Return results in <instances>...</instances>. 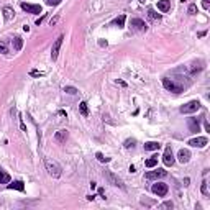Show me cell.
<instances>
[{"label":"cell","instance_id":"cell-28","mask_svg":"<svg viewBox=\"0 0 210 210\" xmlns=\"http://www.w3.org/2000/svg\"><path fill=\"white\" fill-rule=\"evenodd\" d=\"M95 156H97V159H99L100 163H108V161H110V158H105L102 153H97Z\"/></svg>","mask_w":210,"mask_h":210},{"label":"cell","instance_id":"cell-6","mask_svg":"<svg viewBox=\"0 0 210 210\" xmlns=\"http://www.w3.org/2000/svg\"><path fill=\"white\" fill-rule=\"evenodd\" d=\"M168 176V171L164 169H156V171H148L146 172V179L153 180V179H161V177H166Z\"/></svg>","mask_w":210,"mask_h":210},{"label":"cell","instance_id":"cell-14","mask_svg":"<svg viewBox=\"0 0 210 210\" xmlns=\"http://www.w3.org/2000/svg\"><path fill=\"white\" fill-rule=\"evenodd\" d=\"M189 128L192 133H197L200 132V123H199V118H189Z\"/></svg>","mask_w":210,"mask_h":210},{"label":"cell","instance_id":"cell-32","mask_svg":"<svg viewBox=\"0 0 210 210\" xmlns=\"http://www.w3.org/2000/svg\"><path fill=\"white\" fill-rule=\"evenodd\" d=\"M46 3L48 5H59L61 0H46Z\"/></svg>","mask_w":210,"mask_h":210},{"label":"cell","instance_id":"cell-33","mask_svg":"<svg viewBox=\"0 0 210 210\" xmlns=\"http://www.w3.org/2000/svg\"><path fill=\"white\" fill-rule=\"evenodd\" d=\"M163 207H166V208H172V207H174V204H172V202H164Z\"/></svg>","mask_w":210,"mask_h":210},{"label":"cell","instance_id":"cell-23","mask_svg":"<svg viewBox=\"0 0 210 210\" xmlns=\"http://www.w3.org/2000/svg\"><path fill=\"white\" fill-rule=\"evenodd\" d=\"M79 110H81V113L84 115V117H87V115H89V108H87V104H85V102L79 104Z\"/></svg>","mask_w":210,"mask_h":210},{"label":"cell","instance_id":"cell-22","mask_svg":"<svg viewBox=\"0 0 210 210\" xmlns=\"http://www.w3.org/2000/svg\"><path fill=\"white\" fill-rule=\"evenodd\" d=\"M125 20H127V17L121 13L118 18H115V20H113V25H118V28H123V25H125Z\"/></svg>","mask_w":210,"mask_h":210},{"label":"cell","instance_id":"cell-12","mask_svg":"<svg viewBox=\"0 0 210 210\" xmlns=\"http://www.w3.org/2000/svg\"><path fill=\"white\" fill-rule=\"evenodd\" d=\"M177 159H179V163H189V159H191V153H189V149H180L179 153H177Z\"/></svg>","mask_w":210,"mask_h":210},{"label":"cell","instance_id":"cell-16","mask_svg":"<svg viewBox=\"0 0 210 210\" xmlns=\"http://www.w3.org/2000/svg\"><path fill=\"white\" fill-rule=\"evenodd\" d=\"M8 189H15V191L23 192L25 191V184H23V180H13L12 184H8Z\"/></svg>","mask_w":210,"mask_h":210},{"label":"cell","instance_id":"cell-38","mask_svg":"<svg viewBox=\"0 0 210 210\" xmlns=\"http://www.w3.org/2000/svg\"><path fill=\"white\" fill-rule=\"evenodd\" d=\"M140 2H141V3H143V2H144V0H140Z\"/></svg>","mask_w":210,"mask_h":210},{"label":"cell","instance_id":"cell-2","mask_svg":"<svg viewBox=\"0 0 210 210\" xmlns=\"http://www.w3.org/2000/svg\"><path fill=\"white\" fill-rule=\"evenodd\" d=\"M104 177H105V180L108 184H112V186H115V187H120V189H125V184H123V180L115 174V172H112V171H104Z\"/></svg>","mask_w":210,"mask_h":210},{"label":"cell","instance_id":"cell-7","mask_svg":"<svg viewBox=\"0 0 210 210\" xmlns=\"http://www.w3.org/2000/svg\"><path fill=\"white\" fill-rule=\"evenodd\" d=\"M62 40H64V36H59V38H57V40L54 41L53 48H51V57H53V61H54V59H57L59 49H61V46H62Z\"/></svg>","mask_w":210,"mask_h":210},{"label":"cell","instance_id":"cell-25","mask_svg":"<svg viewBox=\"0 0 210 210\" xmlns=\"http://www.w3.org/2000/svg\"><path fill=\"white\" fill-rule=\"evenodd\" d=\"M64 92H67V94H71V95H76V94L79 92L76 87H72V85H66V87H64Z\"/></svg>","mask_w":210,"mask_h":210},{"label":"cell","instance_id":"cell-31","mask_svg":"<svg viewBox=\"0 0 210 210\" xmlns=\"http://www.w3.org/2000/svg\"><path fill=\"white\" fill-rule=\"evenodd\" d=\"M125 146H127V148H133V146H135V140H127V141H125Z\"/></svg>","mask_w":210,"mask_h":210},{"label":"cell","instance_id":"cell-20","mask_svg":"<svg viewBox=\"0 0 210 210\" xmlns=\"http://www.w3.org/2000/svg\"><path fill=\"white\" fill-rule=\"evenodd\" d=\"M13 49H15V51H20L21 48H23V40L20 38V36H17V38H13Z\"/></svg>","mask_w":210,"mask_h":210},{"label":"cell","instance_id":"cell-36","mask_svg":"<svg viewBox=\"0 0 210 210\" xmlns=\"http://www.w3.org/2000/svg\"><path fill=\"white\" fill-rule=\"evenodd\" d=\"M99 195H102V197H104V195H105V192H104V189H99ZM105 199V197H104Z\"/></svg>","mask_w":210,"mask_h":210},{"label":"cell","instance_id":"cell-17","mask_svg":"<svg viewBox=\"0 0 210 210\" xmlns=\"http://www.w3.org/2000/svg\"><path fill=\"white\" fill-rule=\"evenodd\" d=\"M159 148H161V143H158V141H148V143H144V149H146V151H158Z\"/></svg>","mask_w":210,"mask_h":210},{"label":"cell","instance_id":"cell-15","mask_svg":"<svg viewBox=\"0 0 210 210\" xmlns=\"http://www.w3.org/2000/svg\"><path fill=\"white\" fill-rule=\"evenodd\" d=\"M171 8V0H159V2H158V10L159 12H168Z\"/></svg>","mask_w":210,"mask_h":210},{"label":"cell","instance_id":"cell-10","mask_svg":"<svg viewBox=\"0 0 210 210\" xmlns=\"http://www.w3.org/2000/svg\"><path fill=\"white\" fill-rule=\"evenodd\" d=\"M207 143H208V140L205 138V136H197V138H192L189 141L191 146H195V148H204Z\"/></svg>","mask_w":210,"mask_h":210},{"label":"cell","instance_id":"cell-34","mask_svg":"<svg viewBox=\"0 0 210 210\" xmlns=\"http://www.w3.org/2000/svg\"><path fill=\"white\" fill-rule=\"evenodd\" d=\"M57 20H59V15H56L54 18H51V26H54V25L57 23Z\"/></svg>","mask_w":210,"mask_h":210},{"label":"cell","instance_id":"cell-13","mask_svg":"<svg viewBox=\"0 0 210 210\" xmlns=\"http://www.w3.org/2000/svg\"><path fill=\"white\" fill-rule=\"evenodd\" d=\"M67 136H69L67 130H59V132H56V135H54V140H56L57 143H66Z\"/></svg>","mask_w":210,"mask_h":210},{"label":"cell","instance_id":"cell-5","mask_svg":"<svg viewBox=\"0 0 210 210\" xmlns=\"http://www.w3.org/2000/svg\"><path fill=\"white\" fill-rule=\"evenodd\" d=\"M151 191H153L156 195H159V197H164V195L168 194L169 187L166 186V184H163V182H156V184H153V187H151Z\"/></svg>","mask_w":210,"mask_h":210},{"label":"cell","instance_id":"cell-39","mask_svg":"<svg viewBox=\"0 0 210 210\" xmlns=\"http://www.w3.org/2000/svg\"><path fill=\"white\" fill-rule=\"evenodd\" d=\"M180 2H186V0H180Z\"/></svg>","mask_w":210,"mask_h":210},{"label":"cell","instance_id":"cell-37","mask_svg":"<svg viewBox=\"0 0 210 210\" xmlns=\"http://www.w3.org/2000/svg\"><path fill=\"white\" fill-rule=\"evenodd\" d=\"M205 130H207V132H210V125H208V121H205Z\"/></svg>","mask_w":210,"mask_h":210},{"label":"cell","instance_id":"cell-26","mask_svg":"<svg viewBox=\"0 0 210 210\" xmlns=\"http://www.w3.org/2000/svg\"><path fill=\"white\" fill-rule=\"evenodd\" d=\"M0 53L8 54V46H7V43H5V41H0Z\"/></svg>","mask_w":210,"mask_h":210},{"label":"cell","instance_id":"cell-27","mask_svg":"<svg viewBox=\"0 0 210 210\" xmlns=\"http://www.w3.org/2000/svg\"><path fill=\"white\" fill-rule=\"evenodd\" d=\"M207 179H204V182H202V194L204 195H208V186H207Z\"/></svg>","mask_w":210,"mask_h":210},{"label":"cell","instance_id":"cell-29","mask_svg":"<svg viewBox=\"0 0 210 210\" xmlns=\"http://www.w3.org/2000/svg\"><path fill=\"white\" fill-rule=\"evenodd\" d=\"M187 12H189V15H195V13H197V5H195V3H191V5H189V10H187Z\"/></svg>","mask_w":210,"mask_h":210},{"label":"cell","instance_id":"cell-8","mask_svg":"<svg viewBox=\"0 0 210 210\" xmlns=\"http://www.w3.org/2000/svg\"><path fill=\"white\" fill-rule=\"evenodd\" d=\"M132 28H133V30H136V31H146L148 30V25L144 23L143 20H140V18H132Z\"/></svg>","mask_w":210,"mask_h":210},{"label":"cell","instance_id":"cell-4","mask_svg":"<svg viewBox=\"0 0 210 210\" xmlns=\"http://www.w3.org/2000/svg\"><path fill=\"white\" fill-rule=\"evenodd\" d=\"M200 102L199 100H191V102H187L186 105L180 107V113H195L197 110H200Z\"/></svg>","mask_w":210,"mask_h":210},{"label":"cell","instance_id":"cell-21","mask_svg":"<svg viewBox=\"0 0 210 210\" xmlns=\"http://www.w3.org/2000/svg\"><path fill=\"white\" fill-rule=\"evenodd\" d=\"M8 182H10V176L3 169H0V184H8Z\"/></svg>","mask_w":210,"mask_h":210},{"label":"cell","instance_id":"cell-35","mask_svg":"<svg viewBox=\"0 0 210 210\" xmlns=\"http://www.w3.org/2000/svg\"><path fill=\"white\" fill-rule=\"evenodd\" d=\"M208 5H210V0H204V2H202V7H204L205 10L208 8Z\"/></svg>","mask_w":210,"mask_h":210},{"label":"cell","instance_id":"cell-19","mask_svg":"<svg viewBox=\"0 0 210 210\" xmlns=\"http://www.w3.org/2000/svg\"><path fill=\"white\" fill-rule=\"evenodd\" d=\"M148 17H149L151 21H161V15H159V13H156V10H153V8L148 10Z\"/></svg>","mask_w":210,"mask_h":210},{"label":"cell","instance_id":"cell-1","mask_svg":"<svg viewBox=\"0 0 210 210\" xmlns=\"http://www.w3.org/2000/svg\"><path fill=\"white\" fill-rule=\"evenodd\" d=\"M45 168L48 171V174L51 176V177H54V179L61 177V174H62L61 166L57 164L56 161H53V159H45Z\"/></svg>","mask_w":210,"mask_h":210},{"label":"cell","instance_id":"cell-30","mask_svg":"<svg viewBox=\"0 0 210 210\" xmlns=\"http://www.w3.org/2000/svg\"><path fill=\"white\" fill-rule=\"evenodd\" d=\"M30 76H33V77H43V76H45V72H43V71H30Z\"/></svg>","mask_w":210,"mask_h":210},{"label":"cell","instance_id":"cell-24","mask_svg":"<svg viewBox=\"0 0 210 210\" xmlns=\"http://www.w3.org/2000/svg\"><path fill=\"white\" fill-rule=\"evenodd\" d=\"M144 164H146V168H154V166L158 164V156H153V158H149L148 161L144 163Z\"/></svg>","mask_w":210,"mask_h":210},{"label":"cell","instance_id":"cell-9","mask_svg":"<svg viewBox=\"0 0 210 210\" xmlns=\"http://www.w3.org/2000/svg\"><path fill=\"white\" fill-rule=\"evenodd\" d=\"M163 161H164L166 166H172V164H174V156H172V149H171V146H168V148L164 149Z\"/></svg>","mask_w":210,"mask_h":210},{"label":"cell","instance_id":"cell-18","mask_svg":"<svg viewBox=\"0 0 210 210\" xmlns=\"http://www.w3.org/2000/svg\"><path fill=\"white\" fill-rule=\"evenodd\" d=\"M3 15H5V20L7 21H10V20L15 18V12H13L12 7H5V8H3Z\"/></svg>","mask_w":210,"mask_h":210},{"label":"cell","instance_id":"cell-11","mask_svg":"<svg viewBox=\"0 0 210 210\" xmlns=\"http://www.w3.org/2000/svg\"><path fill=\"white\" fill-rule=\"evenodd\" d=\"M21 8L26 13H41V7L40 5H33V3H21Z\"/></svg>","mask_w":210,"mask_h":210},{"label":"cell","instance_id":"cell-3","mask_svg":"<svg viewBox=\"0 0 210 210\" xmlns=\"http://www.w3.org/2000/svg\"><path fill=\"white\" fill-rule=\"evenodd\" d=\"M163 85H164V89H168L171 92H174V94H180V92H184V85H180L174 81H171V79L168 77H164L163 79Z\"/></svg>","mask_w":210,"mask_h":210}]
</instances>
